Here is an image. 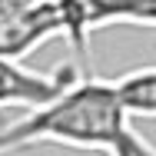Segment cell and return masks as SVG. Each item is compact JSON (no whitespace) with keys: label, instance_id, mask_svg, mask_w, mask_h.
<instances>
[{"label":"cell","instance_id":"1","mask_svg":"<svg viewBox=\"0 0 156 156\" xmlns=\"http://www.w3.org/2000/svg\"><path fill=\"white\" fill-rule=\"evenodd\" d=\"M116 80L80 76L60 96L43 106H33L17 123L0 129V150H20L30 143H66L83 150H106L116 156H143L156 153L133 126Z\"/></svg>","mask_w":156,"mask_h":156},{"label":"cell","instance_id":"2","mask_svg":"<svg viewBox=\"0 0 156 156\" xmlns=\"http://www.w3.org/2000/svg\"><path fill=\"white\" fill-rule=\"evenodd\" d=\"M76 66H57L53 73L30 70L17 57L0 53V106H43L53 96H60L73 80H80Z\"/></svg>","mask_w":156,"mask_h":156},{"label":"cell","instance_id":"3","mask_svg":"<svg viewBox=\"0 0 156 156\" xmlns=\"http://www.w3.org/2000/svg\"><path fill=\"white\" fill-rule=\"evenodd\" d=\"M93 27L100 23H140L156 27V0H90Z\"/></svg>","mask_w":156,"mask_h":156},{"label":"cell","instance_id":"4","mask_svg":"<svg viewBox=\"0 0 156 156\" xmlns=\"http://www.w3.org/2000/svg\"><path fill=\"white\" fill-rule=\"evenodd\" d=\"M116 87L133 116H156V66L129 70L116 80Z\"/></svg>","mask_w":156,"mask_h":156}]
</instances>
